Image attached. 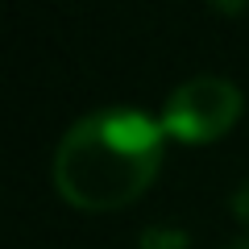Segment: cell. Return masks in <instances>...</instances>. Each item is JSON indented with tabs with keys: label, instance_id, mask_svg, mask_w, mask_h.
I'll list each match as a JSON object with an SVG mask.
<instances>
[{
	"label": "cell",
	"instance_id": "6da1fadb",
	"mask_svg": "<svg viewBox=\"0 0 249 249\" xmlns=\"http://www.w3.org/2000/svg\"><path fill=\"white\" fill-rule=\"evenodd\" d=\"M162 162V124L142 108H96L62 133L54 183L79 208H121L142 196Z\"/></svg>",
	"mask_w": 249,
	"mask_h": 249
},
{
	"label": "cell",
	"instance_id": "7a4b0ae2",
	"mask_svg": "<svg viewBox=\"0 0 249 249\" xmlns=\"http://www.w3.org/2000/svg\"><path fill=\"white\" fill-rule=\"evenodd\" d=\"M241 116V88L224 75H191L166 96L162 129L183 142H212Z\"/></svg>",
	"mask_w": 249,
	"mask_h": 249
},
{
	"label": "cell",
	"instance_id": "3957f363",
	"mask_svg": "<svg viewBox=\"0 0 249 249\" xmlns=\"http://www.w3.org/2000/svg\"><path fill=\"white\" fill-rule=\"evenodd\" d=\"M142 249H187V232L175 224H150L142 232Z\"/></svg>",
	"mask_w": 249,
	"mask_h": 249
},
{
	"label": "cell",
	"instance_id": "277c9868",
	"mask_svg": "<svg viewBox=\"0 0 249 249\" xmlns=\"http://www.w3.org/2000/svg\"><path fill=\"white\" fill-rule=\"evenodd\" d=\"M232 212H237V216H241V220H249V183H245V187H241L237 196H232Z\"/></svg>",
	"mask_w": 249,
	"mask_h": 249
},
{
	"label": "cell",
	"instance_id": "5b68a950",
	"mask_svg": "<svg viewBox=\"0 0 249 249\" xmlns=\"http://www.w3.org/2000/svg\"><path fill=\"white\" fill-rule=\"evenodd\" d=\"M229 249H249V237H241V241H232Z\"/></svg>",
	"mask_w": 249,
	"mask_h": 249
}]
</instances>
